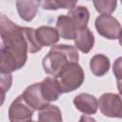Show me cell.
<instances>
[{"instance_id": "d4e9b609", "label": "cell", "mask_w": 122, "mask_h": 122, "mask_svg": "<svg viewBox=\"0 0 122 122\" xmlns=\"http://www.w3.org/2000/svg\"><path fill=\"white\" fill-rule=\"evenodd\" d=\"M32 122H38V121H32Z\"/></svg>"}, {"instance_id": "d6986e66", "label": "cell", "mask_w": 122, "mask_h": 122, "mask_svg": "<svg viewBox=\"0 0 122 122\" xmlns=\"http://www.w3.org/2000/svg\"><path fill=\"white\" fill-rule=\"evenodd\" d=\"M24 32L26 35V39L29 45V52L30 53H35L39 51H41V49L43 48L40 43L37 40L36 34H35V30L32 28H29V27H24Z\"/></svg>"}, {"instance_id": "44dd1931", "label": "cell", "mask_w": 122, "mask_h": 122, "mask_svg": "<svg viewBox=\"0 0 122 122\" xmlns=\"http://www.w3.org/2000/svg\"><path fill=\"white\" fill-rule=\"evenodd\" d=\"M112 71L116 81H122V56L116 58L112 65Z\"/></svg>"}, {"instance_id": "484cf974", "label": "cell", "mask_w": 122, "mask_h": 122, "mask_svg": "<svg viewBox=\"0 0 122 122\" xmlns=\"http://www.w3.org/2000/svg\"><path fill=\"white\" fill-rule=\"evenodd\" d=\"M121 4H122V1H121Z\"/></svg>"}, {"instance_id": "8fae6325", "label": "cell", "mask_w": 122, "mask_h": 122, "mask_svg": "<svg viewBox=\"0 0 122 122\" xmlns=\"http://www.w3.org/2000/svg\"><path fill=\"white\" fill-rule=\"evenodd\" d=\"M55 29L59 36L66 40L74 39V35L77 30L75 24L68 14H61L57 17Z\"/></svg>"}, {"instance_id": "6da1fadb", "label": "cell", "mask_w": 122, "mask_h": 122, "mask_svg": "<svg viewBox=\"0 0 122 122\" xmlns=\"http://www.w3.org/2000/svg\"><path fill=\"white\" fill-rule=\"evenodd\" d=\"M0 35L1 73H11L23 68L27 62L29 45L24 32V27L15 25L5 14H1Z\"/></svg>"}, {"instance_id": "8992f818", "label": "cell", "mask_w": 122, "mask_h": 122, "mask_svg": "<svg viewBox=\"0 0 122 122\" xmlns=\"http://www.w3.org/2000/svg\"><path fill=\"white\" fill-rule=\"evenodd\" d=\"M97 32L110 40L118 39L122 30V27L119 21L112 15L101 14L96 17L94 23Z\"/></svg>"}, {"instance_id": "9c48e42d", "label": "cell", "mask_w": 122, "mask_h": 122, "mask_svg": "<svg viewBox=\"0 0 122 122\" xmlns=\"http://www.w3.org/2000/svg\"><path fill=\"white\" fill-rule=\"evenodd\" d=\"M73 40L77 50H79L83 53H89L94 45L93 33L88 27L78 29L75 32Z\"/></svg>"}, {"instance_id": "7402d4cb", "label": "cell", "mask_w": 122, "mask_h": 122, "mask_svg": "<svg viewBox=\"0 0 122 122\" xmlns=\"http://www.w3.org/2000/svg\"><path fill=\"white\" fill-rule=\"evenodd\" d=\"M78 122H96V120L92 116H89L87 114H82Z\"/></svg>"}, {"instance_id": "ffe728a7", "label": "cell", "mask_w": 122, "mask_h": 122, "mask_svg": "<svg viewBox=\"0 0 122 122\" xmlns=\"http://www.w3.org/2000/svg\"><path fill=\"white\" fill-rule=\"evenodd\" d=\"M12 83V75L11 73H1V90L3 92V100L5 97V93L10 90Z\"/></svg>"}, {"instance_id": "ba28073f", "label": "cell", "mask_w": 122, "mask_h": 122, "mask_svg": "<svg viewBox=\"0 0 122 122\" xmlns=\"http://www.w3.org/2000/svg\"><path fill=\"white\" fill-rule=\"evenodd\" d=\"M75 108L84 114H94L98 110V100L90 93H80L73 98Z\"/></svg>"}, {"instance_id": "603a6c76", "label": "cell", "mask_w": 122, "mask_h": 122, "mask_svg": "<svg viewBox=\"0 0 122 122\" xmlns=\"http://www.w3.org/2000/svg\"><path fill=\"white\" fill-rule=\"evenodd\" d=\"M116 84H117V89L119 93L122 94V81H116Z\"/></svg>"}, {"instance_id": "2e32d148", "label": "cell", "mask_w": 122, "mask_h": 122, "mask_svg": "<svg viewBox=\"0 0 122 122\" xmlns=\"http://www.w3.org/2000/svg\"><path fill=\"white\" fill-rule=\"evenodd\" d=\"M38 122H63L60 109L55 105H48L39 111Z\"/></svg>"}, {"instance_id": "3957f363", "label": "cell", "mask_w": 122, "mask_h": 122, "mask_svg": "<svg viewBox=\"0 0 122 122\" xmlns=\"http://www.w3.org/2000/svg\"><path fill=\"white\" fill-rule=\"evenodd\" d=\"M55 78L59 83L62 92L66 93L81 87L85 79V73L82 67L78 63L73 62L66 65Z\"/></svg>"}, {"instance_id": "5bb4252c", "label": "cell", "mask_w": 122, "mask_h": 122, "mask_svg": "<svg viewBox=\"0 0 122 122\" xmlns=\"http://www.w3.org/2000/svg\"><path fill=\"white\" fill-rule=\"evenodd\" d=\"M110 66H111V61L109 57L101 53L93 55L90 61V69L95 76L105 75L109 71Z\"/></svg>"}, {"instance_id": "ac0fdd59", "label": "cell", "mask_w": 122, "mask_h": 122, "mask_svg": "<svg viewBox=\"0 0 122 122\" xmlns=\"http://www.w3.org/2000/svg\"><path fill=\"white\" fill-rule=\"evenodd\" d=\"M92 4L100 14L111 15L115 10L117 2L115 0H94Z\"/></svg>"}, {"instance_id": "5b68a950", "label": "cell", "mask_w": 122, "mask_h": 122, "mask_svg": "<svg viewBox=\"0 0 122 122\" xmlns=\"http://www.w3.org/2000/svg\"><path fill=\"white\" fill-rule=\"evenodd\" d=\"M34 111L20 94L9 107V120L10 122H32Z\"/></svg>"}, {"instance_id": "cb8c5ba5", "label": "cell", "mask_w": 122, "mask_h": 122, "mask_svg": "<svg viewBox=\"0 0 122 122\" xmlns=\"http://www.w3.org/2000/svg\"><path fill=\"white\" fill-rule=\"evenodd\" d=\"M118 40H119V44H120V45H121V47H122V30H121V33H120V35H119Z\"/></svg>"}, {"instance_id": "7a4b0ae2", "label": "cell", "mask_w": 122, "mask_h": 122, "mask_svg": "<svg viewBox=\"0 0 122 122\" xmlns=\"http://www.w3.org/2000/svg\"><path fill=\"white\" fill-rule=\"evenodd\" d=\"M79 53L75 46L59 44L51 48L42 60L44 71L51 77H57L64 67L70 63H78Z\"/></svg>"}, {"instance_id": "e0dca14e", "label": "cell", "mask_w": 122, "mask_h": 122, "mask_svg": "<svg viewBox=\"0 0 122 122\" xmlns=\"http://www.w3.org/2000/svg\"><path fill=\"white\" fill-rule=\"evenodd\" d=\"M77 1H56V0H50V1H42L41 6L44 10H55L58 9H68L69 10L76 7Z\"/></svg>"}, {"instance_id": "30bf717a", "label": "cell", "mask_w": 122, "mask_h": 122, "mask_svg": "<svg viewBox=\"0 0 122 122\" xmlns=\"http://www.w3.org/2000/svg\"><path fill=\"white\" fill-rule=\"evenodd\" d=\"M40 87L43 97L49 103L58 100L60 95L63 93L55 77H46L40 83Z\"/></svg>"}, {"instance_id": "7c38bea8", "label": "cell", "mask_w": 122, "mask_h": 122, "mask_svg": "<svg viewBox=\"0 0 122 122\" xmlns=\"http://www.w3.org/2000/svg\"><path fill=\"white\" fill-rule=\"evenodd\" d=\"M38 42L42 47L54 46L59 41V34L55 28L51 26H41L35 30Z\"/></svg>"}, {"instance_id": "4fadbf2b", "label": "cell", "mask_w": 122, "mask_h": 122, "mask_svg": "<svg viewBox=\"0 0 122 122\" xmlns=\"http://www.w3.org/2000/svg\"><path fill=\"white\" fill-rule=\"evenodd\" d=\"M39 5H41V2L36 0L16 1V9L20 18L26 22L31 21L38 11Z\"/></svg>"}, {"instance_id": "52a82bcc", "label": "cell", "mask_w": 122, "mask_h": 122, "mask_svg": "<svg viewBox=\"0 0 122 122\" xmlns=\"http://www.w3.org/2000/svg\"><path fill=\"white\" fill-rule=\"evenodd\" d=\"M22 95L26 102L35 111H40L43 108L50 105V103L47 102L43 97L40 83H34L27 87L23 92Z\"/></svg>"}, {"instance_id": "9a60e30c", "label": "cell", "mask_w": 122, "mask_h": 122, "mask_svg": "<svg viewBox=\"0 0 122 122\" xmlns=\"http://www.w3.org/2000/svg\"><path fill=\"white\" fill-rule=\"evenodd\" d=\"M68 15L75 24L77 30L86 28L90 19V11L85 6H76L68 11Z\"/></svg>"}, {"instance_id": "277c9868", "label": "cell", "mask_w": 122, "mask_h": 122, "mask_svg": "<svg viewBox=\"0 0 122 122\" xmlns=\"http://www.w3.org/2000/svg\"><path fill=\"white\" fill-rule=\"evenodd\" d=\"M98 108L102 114L112 118H122V94L106 92L98 100Z\"/></svg>"}]
</instances>
